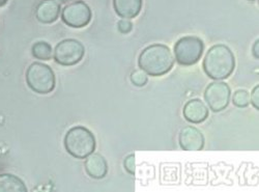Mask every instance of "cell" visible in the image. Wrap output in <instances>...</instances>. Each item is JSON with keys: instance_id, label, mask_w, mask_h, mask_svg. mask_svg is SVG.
<instances>
[{"instance_id": "4fadbf2b", "label": "cell", "mask_w": 259, "mask_h": 192, "mask_svg": "<svg viewBox=\"0 0 259 192\" xmlns=\"http://www.w3.org/2000/svg\"><path fill=\"white\" fill-rule=\"evenodd\" d=\"M115 13L122 19H133L142 9V0H113Z\"/></svg>"}, {"instance_id": "52a82bcc", "label": "cell", "mask_w": 259, "mask_h": 192, "mask_svg": "<svg viewBox=\"0 0 259 192\" xmlns=\"http://www.w3.org/2000/svg\"><path fill=\"white\" fill-rule=\"evenodd\" d=\"M92 16V10L82 0L68 5L61 12V19L63 22L73 28H82L89 25Z\"/></svg>"}, {"instance_id": "44dd1931", "label": "cell", "mask_w": 259, "mask_h": 192, "mask_svg": "<svg viewBox=\"0 0 259 192\" xmlns=\"http://www.w3.org/2000/svg\"><path fill=\"white\" fill-rule=\"evenodd\" d=\"M258 45H259V41L257 40V41L254 43L253 49H252L253 55H254V57H255V58H257V59H258V57H259V55H258Z\"/></svg>"}, {"instance_id": "8992f818", "label": "cell", "mask_w": 259, "mask_h": 192, "mask_svg": "<svg viewBox=\"0 0 259 192\" xmlns=\"http://www.w3.org/2000/svg\"><path fill=\"white\" fill-rule=\"evenodd\" d=\"M84 54L85 48L82 43L74 39H67L56 45L54 59L60 66L70 67L81 61Z\"/></svg>"}, {"instance_id": "7c38bea8", "label": "cell", "mask_w": 259, "mask_h": 192, "mask_svg": "<svg viewBox=\"0 0 259 192\" xmlns=\"http://www.w3.org/2000/svg\"><path fill=\"white\" fill-rule=\"evenodd\" d=\"M85 170L93 179H103L108 173V164L105 158L100 154H92L86 157Z\"/></svg>"}, {"instance_id": "d6986e66", "label": "cell", "mask_w": 259, "mask_h": 192, "mask_svg": "<svg viewBox=\"0 0 259 192\" xmlns=\"http://www.w3.org/2000/svg\"><path fill=\"white\" fill-rule=\"evenodd\" d=\"M123 165L126 172L134 176L135 175V155L134 154H130L128 156H126V158L123 161Z\"/></svg>"}, {"instance_id": "8fae6325", "label": "cell", "mask_w": 259, "mask_h": 192, "mask_svg": "<svg viewBox=\"0 0 259 192\" xmlns=\"http://www.w3.org/2000/svg\"><path fill=\"white\" fill-rule=\"evenodd\" d=\"M60 12L61 7L55 0H42L35 10V16L39 22L50 24L59 18Z\"/></svg>"}, {"instance_id": "5b68a950", "label": "cell", "mask_w": 259, "mask_h": 192, "mask_svg": "<svg viewBox=\"0 0 259 192\" xmlns=\"http://www.w3.org/2000/svg\"><path fill=\"white\" fill-rule=\"evenodd\" d=\"M204 51V43L198 36L187 35L180 39L175 45V57L179 65L189 67L195 65Z\"/></svg>"}, {"instance_id": "9a60e30c", "label": "cell", "mask_w": 259, "mask_h": 192, "mask_svg": "<svg viewBox=\"0 0 259 192\" xmlns=\"http://www.w3.org/2000/svg\"><path fill=\"white\" fill-rule=\"evenodd\" d=\"M33 57L39 60H50L53 55L51 45L47 42H36L31 48Z\"/></svg>"}, {"instance_id": "3957f363", "label": "cell", "mask_w": 259, "mask_h": 192, "mask_svg": "<svg viewBox=\"0 0 259 192\" xmlns=\"http://www.w3.org/2000/svg\"><path fill=\"white\" fill-rule=\"evenodd\" d=\"M96 144L95 135L83 126L71 128L64 136V147L77 159H85L92 155L96 150Z\"/></svg>"}, {"instance_id": "ac0fdd59", "label": "cell", "mask_w": 259, "mask_h": 192, "mask_svg": "<svg viewBox=\"0 0 259 192\" xmlns=\"http://www.w3.org/2000/svg\"><path fill=\"white\" fill-rule=\"evenodd\" d=\"M117 28L120 33L126 34L128 32H131L133 29V23L130 21L128 19H121L118 21L117 23Z\"/></svg>"}, {"instance_id": "9c48e42d", "label": "cell", "mask_w": 259, "mask_h": 192, "mask_svg": "<svg viewBox=\"0 0 259 192\" xmlns=\"http://www.w3.org/2000/svg\"><path fill=\"white\" fill-rule=\"evenodd\" d=\"M180 145L184 151L197 152L204 147V136L202 132L193 126L183 128L180 133Z\"/></svg>"}, {"instance_id": "277c9868", "label": "cell", "mask_w": 259, "mask_h": 192, "mask_svg": "<svg viewBox=\"0 0 259 192\" xmlns=\"http://www.w3.org/2000/svg\"><path fill=\"white\" fill-rule=\"evenodd\" d=\"M26 83L34 93L47 95L55 89V74L49 66L41 62H33L27 69Z\"/></svg>"}, {"instance_id": "7a4b0ae2", "label": "cell", "mask_w": 259, "mask_h": 192, "mask_svg": "<svg viewBox=\"0 0 259 192\" xmlns=\"http://www.w3.org/2000/svg\"><path fill=\"white\" fill-rule=\"evenodd\" d=\"M235 58L226 45L218 44L208 49L203 59L204 73L213 80L228 78L234 71Z\"/></svg>"}, {"instance_id": "6da1fadb", "label": "cell", "mask_w": 259, "mask_h": 192, "mask_svg": "<svg viewBox=\"0 0 259 192\" xmlns=\"http://www.w3.org/2000/svg\"><path fill=\"white\" fill-rule=\"evenodd\" d=\"M175 57L170 49L162 44L146 47L139 55L138 66L147 75L159 77L167 74L175 65Z\"/></svg>"}, {"instance_id": "7402d4cb", "label": "cell", "mask_w": 259, "mask_h": 192, "mask_svg": "<svg viewBox=\"0 0 259 192\" xmlns=\"http://www.w3.org/2000/svg\"><path fill=\"white\" fill-rule=\"evenodd\" d=\"M8 2H9V0H0V8L4 7V6H6Z\"/></svg>"}, {"instance_id": "603a6c76", "label": "cell", "mask_w": 259, "mask_h": 192, "mask_svg": "<svg viewBox=\"0 0 259 192\" xmlns=\"http://www.w3.org/2000/svg\"><path fill=\"white\" fill-rule=\"evenodd\" d=\"M60 3H62V4H67V3H69V2H72V0H59Z\"/></svg>"}, {"instance_id": "5bb4252c", "label": "cell", "mask_w": 259, "mask_h": 192, "mask_svg": "<svg viewBox=\"0 0 259 192\" xmlns=\"http://www.w3.org/2000/svg\"><path fill=\"white\" fill-rule=\"evenodd\" d=\"M0 192H27L24 182L11 174L0 175Z\"/></svg>"}, {"instance_id": "ffe728a7", "label": "cell", "mask_w": 259, "mask_h": 192, "mask_svg": "<svg viewBox=\"0 0 259 192\" xmlns=\"http://www.w3.org/2000/svg\"><path fill=\"white\" fill-rule=\"evenodd\" d=\"M258 92H259V87L258 84L256 85V87L253 89L252 93H251V96H250V103H252L253 107L255 109H259V102H258Z\"/></svg>"}, {"instance_id": "30bf717a", "label": "cell", "mask_w": 259, "mask_h": 192, "mask_svg": "<svg viewBox=\"0 0 259 192\" xmlns=\"http://www.w3.org/2000/svg\"><path fill=\"white\" fill-rule=\"evenodd\" d=\"M184 118L192 124H200L208 117V109L200 99H192L185 105Z\"/></svg>"}, {"instance_id": "e0dca14e", "label": "cell", "mask_w": 259, "mask_h": 192, "mask_svg": "<svg viewBox=\"0 0 259 192\" xmlns=\"http://www.w3.org/2000/svg\"><path fill=\"white\" fill-rule=\"evenodd\" d=\"M131 81H132V83L135 85V87L142 88V87H144V85L147 83L148 77H147V74H146L144 71H142V70L140 69V70L134 71V72L131 74Z\"/></svg>"}, {"instance_id": "ba28073f", "label": "cell", "mask_w": 259, "mask_h": 192, "mask_svg": "<svg viewBox=\"0 0 259 192\" xmlns=\"http://www.w3.org/2000/svg\"><path fill=\"white\" fill-rule=\"evenodd\" d=\"M231 91L229 85L222 81H214L207 85L204 92V99L209 109L213 112L224 110L230 101Z\"/></svg>"}, {"instance_id": "cb8c5ba5", "label": "cell", "mask_w": 259, "mask_h": 192, "mask_svg": "<svg viewBox=\"0 0 259 192\" xmlns=\"http://www.w3.org/2000/svg\"><path fill=\"white\" fill-rule=\"evenodd\" d=\"M250 2H256V0H250Z\"/></svg>"}, {"instance_id": "2e32d148", "label": "cell", "mask_w": 259, "mask_h": 192, "mask_svg": "<svg viewBox=\"0 0 259 192\" xmlns=\"http://www.w3.org/2000/svg\"><path fill=\"white\" fill-rule=\"evenodd\" d=\"M232 103L239 108H245L250 103V95L245 90L236 91L232 96Z\"/></svg>"}]
</instances>
